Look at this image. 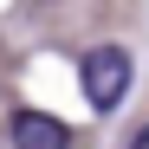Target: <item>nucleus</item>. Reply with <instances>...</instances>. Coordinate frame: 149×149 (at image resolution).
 I'll use <instances>...</instances> for the list:
<instances>
[{"label":"nucleus","instance_id":"1","mask_svg":"<svg viewBox=\"0 0 149 149\" xmlns=\"http://www.w3.org/2000/svg\"><path fill=\"white\" fill-rule=\"evenodd\" d=\"M130 91V52L123 45H91L84 52V97L91 110H117Z\"/></svg>","mask_w":149,"mask_h":149},{"label":"nucleus","instance_id":"2","mask_svg":"<svg viewBox=\"0 0 149 149\" xmlns=\"http://www.w3.org/2000/svg\"><path fill=\"white\" fill-rule=\"evenodd\" d=\"M13 149H71V130L45 110H19L13 117Z\"/></svg>","mask_w":149,"mask_h":149},{"label":"nucleus","instance_id":"3","mask_svg":"<svg viewBox=\"0 0 149 149\" xmlns=\"http://www.w3.org/2000/svg\"><path fill=\"white\" fill-rule=\"evenodd\" d=\"M130 149H149V130H136V136H130Z\"/></svg>","mask_w":149,"mask_h":149}]
</instances>
